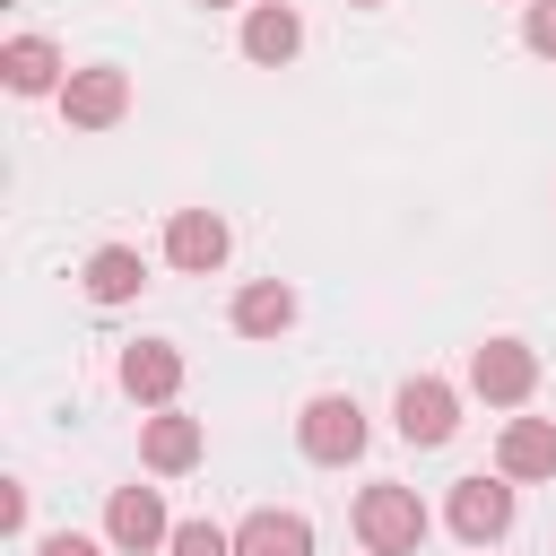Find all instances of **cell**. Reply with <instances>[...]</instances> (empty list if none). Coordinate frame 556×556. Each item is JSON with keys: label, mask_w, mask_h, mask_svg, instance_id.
<instances>
[{"label": "cell", "mask_w": 556, "mask_h": 556, "mask_svg": "<svg viewBox=\"0 0 556 556\" xmlns=\"http://www.w3.org/2000/svg\"><path fill=\"white\" fill-rule=\"evenodd\" d=\"M356 539H365L374 556H417V539H426V504H417V486H400V478L365 486V495H356Z\"/></svg>", "instance_id": "6da1fadb"}, {"label": "cell", "mask_w": 556, "mask_h": 556, "mask_svg": "<svg viewBox=\"0 0 556 556\" xmlns=\"http://www.w3.org/2000/svg\"><path fill=\"white\" fill-rule=\"evenodd\" d=\"M295 443H304V460H321V469H348V460L365 452V408H356L348 391H321V400H304V417H295Z\"/></svg>", "instance_id": "7a4b0ae2"}, {"label": "cell", "mask_w": 556, "mask_h": 556, "mask_svg": "<svg viewBox=\"0 0 556 556\" xmlns=\"http://www.w3.org/2000/svg\"><path fill=\"white\" fill-rule=\"evenodd\" d=\"M61 113H70V130H113V122L130 113V70H113V61H87V70H70V87H61Z\"/></svg>", "instance_id": "3957f363"}, {"label": "cell", "mask_w": 556, "mask_h": 556, "mask_svg": "<svg viewBox=\"0 0 556 556\" xmlns=\"http://www.w3.org/2000/svg\"><path fill=\"white\" fill-rule=\"evenodd\" d=\"M469 391L495 400V408H521L539 391V356L521 339H486V348H469Z\"/></svg>", "instance_id": "277c9868"}, {"label": "cell", "mask_w": 556, "mask_h": 556, "mask_svg": "<svg viewBox=\"0 0 556 556\" xmlns=\"http://www.w3.org/2000/svg\"><path fill=\"white\" fill-rule=\"evenodd\" d=\"M452 530L469 539V547H495L504 530H513V478L495 469V478H460L452 486Z\"/></svg>", "instance_id": "5b68a950"}, {"label": "cell", "mask_w": 556, "mask_h": 556, "mask_svg": "<svg viewBox=\"0 0 556 556\" xmlns=\"http://www.w3.org/2000/svg\"><path fill=\"white\" fill-rule=\"evenodd\" d=\"M226 252H235V235H226V217H217V208H174V217H165V261H174V269L208 278Z\"/></svg>", "instance_id": "8992f818"}, {"label": "cell", "mask_w": 556, "mask_h": 556, "mask_svg": "<svg viewBox=\"0 0 556 556\" xmlns=\"http://www.w3.org/2000/svg\"><path fill=\"white\" fill-rule=\"evenodd\" d=\"M104 539H113V547H130V556L165 547V539H174L165 495H156V486H113V504H104Z\"/></svg>", "instance_id": "52a82bcc"}, {"label": "cell", "mask_w": 556, "mask_h": 556, "mask_svg": "<svg viewBox=\"0 0 556 556\" xmlns=\"http://www.w3.org/2000/svg\"><path fill=\"white\" fill-rule=\"evenodd\" d=\"M452 426H460V391L452 382H434V374L400 382V434L408 443H452Z\"/></svg>", "instance_id": "ba28073f"}, {"label": "cell", "mask_w": 556, "mask_h": 556, "mask_svg": "<svg viewBox=\"0 0 556 556\" xmlns=\"http://www.w3.org/2000/svg\"><path fill=\"white\" fill-rule=\"evenodd\" d=\"M122 391H130V400H148V408H165V400L182 391V348H165V339L122 348Z\"/></svg>", "instance_id": "9c48e42d"}, {"label": "cell", "mask_w": 556, "mask_h": 556, "mask_svg": "<svg viewBox=\"0 0 556 556\" xmlns=\"http://www.w3.org/2000/svg\"><path fill=\"white\" fill-rule=\"evenodd\" d=\"M243 52H252L261 70H287V61L304 52V17H295L287 0H261V9L243 17Z\"/></svg>", "instance_id": "30bf717a"}, {"label": "cell", "mask_w": 556, "mask_h": 556, "mask_svg": "<svg viewBox=\"0 0 556 556\" xmlns=\"http://www.w3.org/2000/svg\"><path fill=\"white\" fill-rule=\"evenodd\" d=\"M0 78H9V96H61L70 78H61V52L43 43V35H9L0 43Z\"/></svg>", "instance_id": "8fae6325"}, {"label": "cell", "mask_w": 556, "mask_h": 556, "mask_svg": "<svg viewBox=\"0 0 556 556\" xmlns=\"http://www.w3.org/2000/svg\"><path fill=\"white\" fill-rule=\"evenodd\" d=\"M495 469L504 478H556V417H513L495 443Z\"/></svg>", "instance_id": "7c38bea8"}, {"label": "cell", "mask_w": 556, "mask_h": 556, "mask_svg": "<svg viewBox=\"0 0 556 556\" xmlns=\"http://www.w3.org/2000/svg\"><path fill=\"white\" fill-rule=\"evenodd\" d=\"M139 452H148V469H156V478H182V469L200 460V417L156 408V417H148V434H139Z\"/></svg>", "instance_id": "4fadbf2b"}, {"label": "cell", "mask_w": 556, "mask_h": 556, "mask_svg": "<svg viewBox=\"0 0 556 556\" xmlns=\"http://www.w3.org/2000/svg\"><path fill=\"white\" fill-rule=\"evenodd\" d=\"M287 321H295V287H287V278H252V287L235 295V330H243V339H278Z\"/></svg>", "instance_id": "5bb4252c"}, {"label": "cell", "mask_w": 556, "mask_h": 556, "mask_svg": "<svg viewBox=\"0 0 556 556\" xmlns=\"http://www.w3.org/2000/svg\"><path fill=\"white\" fill-rule=\"evenodd\" d=\"M235 556H313V521L304 513H252L235 530Z\"/></svg>", "instance_id": "9a60e30c"}, {"label": "cell", "mask_w": 556, "mask_h": 556, "mask_svg": "<svg viewBox=\"0 0 556 556\" xmlns=\"http://www.w3.org/2000/svg\"><path fill=\"white\" fill-rule=\"evenodd\" d=\"M148 287V261L130 252V243H104V252H87V295L96 304H130Z\"/></svg>", "instance_id": "2e32d148"}, {"label": "cell", "mask_w": 556, "mask_h": 556, "mask_svg": "<svg viewBox=\"0 0 556 556\" xmlns=\"http://www.w3.org/2000/svg\"><path fill=\"white\" fill-rule=\"evenodd\" d=\"M165 556H235V530H217V521H174Z\"/></svg>", "instance_id": "e0dca14e"}, {"label": "cell", "mask_w": 556, "mask_h": 556, "mask_svg": "<svg viewBox=\"0 0 556 556\" xmlns=\"http://www.w3.org/2000/svg\"><path fill=\"white\" fill-rule=\"evenodd\" d=\"M521 35H530V52H539V61H556V0H530Z\"/></svg>", "instance_id": "ac0fdd59"}, {"label": "cell", "mask_w": 556, "mask_h": 556, "mask_svg": "<svg viewBox=\"0 0 556 556\" xmlns=\"http://www.w3.org/2000/svg\"><path fill=\"white\" fill-rule=\"evenodd\" d=\"M43 556H104V547H96V539H78V530H52V539H43Z\"/></svg>", "instance_id": "d6986e66"}, {"label": "cell", "mask_w": 556, "mask_h": 556, "mask_svg": "<svg viewBox=\"0 0 556 556\" xmlns=\"http://www.w3.org/2000/svg\"><path fill=\"white\" fill-rule=\"evenodd\" d=\"M348 9H382V0H348Z\"/></svg>", "instance_id": "ffe728a7"}, {"label": "cell", "mask_w": 556, "mask_h": 556, "mask_svg": "<svg viewBox=\"0 0 556 556\" xmlns=\"http://www.w3.org/2000/svg\"><path fill=\"white\" fill-rule=\"evenodd\" d=\"M200 9H226V0H200Z\"/></svg>", "instance_id": "44dd1931"}, {"label": "cell", "mask_w": 556, "mask_h": 556, "mask_svg": "<svg viewBox=\"0 0 556 556\" xmlns=\"http://www.w3.org/2000/svg\"><path fill=\"white\" fill-rule=\"evenodd\" d=\"M252 9H261V0H252Z\"/></svg>", "instance_id": "7402d4cb"}]
</instances>
